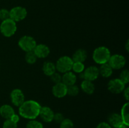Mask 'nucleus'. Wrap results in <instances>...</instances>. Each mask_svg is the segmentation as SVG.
Segmentation results:
<instances>
[{"label":"nucleus","instance_id":"obj_10","mask_svg":"<svg viewBox=\"0 0 129 128\" xmlns=\"http://www.w3.org/2000/svg\"><path fill=\"white\" fill-rule=\"evenodd\" d=\"M83 80H87L93 82L99 77V70L96 66L91 65L84 69L83 72Z\"/></svg>","mask_w":129,"mask_h":128},{"label":"nucleus","instance_id":"obj_19","mask_svg":"<svg viewBox=\"0 0 129 128\" xmlns=\"http://www.w3.org/2000/svg\"><path fill=\"white\" fill-rule=\"evenodd\" d=\"M42 71L47 76H51L53 74L56 72L55 64L50 61H45L43 64Z\"/></svg>","mask_w":129,"mask_h":128},{"label":"nucleus","instance_id":"obj_3","mask_svg":"<svg viewBox=\"0 0 129 128\" xmlns=\"http://www.w3.org/2000/svg\"><path fill=\"white\" fill-rule=\"evenodd\" d=\"M17 30V26L15 21L9 18L3 21L0 24V31L5 37H11L15 35Z\"/></svg>","mask_w":129,"mask_h":128},{"label":"nucleus","instance_id":"obj_6","mask_svg":"<svg viewBox=\"0 0 129 128\" xmlns=\"http://www.w3.org/2000/svg\"><path fill=\"white\" fill-rule=\"evenodd\" d=\"M10 19L15 22H19L25 20L27 16L26 8L22 6H15L10 10Z\"/></svg>","mask_w":129,"mask_h":128},{"label":"nucleus","instance_id":"obj_25","mask_svg":"<svg viewBox=\"0 0 129 128\" xmlns=\"http://www.w3.org/2000/svg\"><path fill=\"white\" fill-rule=\"evenodd\" d=\"M26 128H44V126L40 122L38 121L35 119H32L28 122L26 125Z\"/></svg>","mask_w":129,"mask_h":128},{"label":"nucleus","instance_id":"obj_21","mask_svg":"<svg viewBox=\"0 0 129 128\" xmlns=\"http://www.w3.org/2000/svg\"><path fill=\"white\" fill-rule=\"evenodd\" d=\"M128 110H129V103L128 102L125 103L122 106V109H121L120 115L122 117V120L125 125H129V114H128Z\"/></svg>","mask_w":129,"mask_h":128},{"label":"nucleus","instance_id":"obj_9","mask_svg":"<svg viewBox=\"0 0 129 128\" xmlns=\"http://www.w3.org/2000/svg\"><path fill=\"white\" fill-rule=\"evenodd\" d=\"M10 99L15 106L19 107L25 101V97L21 89H15L10 93Z\"/></svg>","mask_w":129,"mask_h":128},{"label":"nucleus","instance_id":"obj_12","mask_svg":"<svg viewBox=\"0 0 129 128\" xmlns=\"http://www.w3.org/2000/svg\"><path fill=\"white\" fill-rule=\"evenodd\" d=\"M67 89L68 87L61 82L54 84L52 89V92L54 96L60 99L64 97L67 95Z\"/></svg>","mask_w":129,"mask_h":128},{"label":"nucleus","instance_id":"obj_2","mask_svg":"<svg viewBox=\"0 0 129 128\" xmlns=\"http://www.w3.org/2000/svg\"><path fill=\"white\" fill-rule=\"evenodd\" d=\"M111 56L110 50L104 46H98L93 51L92 57L94 62L99 65L108 63Z\"/></svg>","mask_w":129,"mask_h":128},{"label":"nucleus","instance_id":"obj_8","mask_svg":"<svg viewBox=\"0 0 129 128\" xmlns=\"http://www.w3.org/2000/svg\"><path fill=\"white\" fill-rule=\"evenodd\" d=\"M108 90L114 94H120L125 88V84H123L119 79H112L107 84Z\"/></svg>","mask_w":129,"mask_h":128},{"label":"nucleus","instance_id":"obj_13","mask_svg":"<svg viewBox=\"0 0 129 128\" xmlns=\"http://www.w3.org/2000/svg\"><path fill=\"white\" fill-rule=\"evenodd\" d=\"M54 112L52 109L47 106L42 107L40 108L39 116L45 122H50L53 120Z\"/></svg>","mask_w":129,"mask_h":128},{"label":"nucleus","instance_id":"obj_28","mask_svg":"<svg viewBox=\"0 0 129 128\" xmlns=\"http://www.w3.org/2000/svg\"><path fill=\"white\" fill-rule=\"evenodd\" d=\"M9 18H10V11L5 8L1 9L0 10V20L3 21Z\"/></svg>","mask_w":129,"mask_h":128},{"label":"nucleus","instance_id":"obj_34","mask_svg":"<svg viewBox=\"0 0 129 128\" xmlns=\"http://www.w3.org/2000/svg\"><path fill=\"white\" fill-rule=\"evenodd\" d=\"M10 119H11V120H12L13 121L15 122L18 123V122L19 120H20V117H19V115H17V114H15L13 115L12 117H11V118Z\"/></svg>","mask_w":129,"mask_h":128},{"label":"nucleus","instance_id":"obj_30","mask_svg":"<svg viewBox=\"0 0 129 128\" xmlns=\"http://www.w3.org/2000/svg\"><path fill=\"white\" fill-rule=\"evenodd\" d=\"M50 79H51V81L55 84L62 82V75H60V74L59 72H55L51 76H50Z\"/></svg>","mask_w":129,"mask_h":128},{"label":"nucleus","instance_id":"obj_17","mask_svg":"<svg viewBox=\"0 0 129 128\" xmlns=\"http://www.w3.org/2000/svg\"><path fill=\"white\" fill-rule=\"evenodd\" d=\"M15 114V110L13 107L8 104H5L0 107V115L6 120L11 119Z\"/></svg>","mask_w":129,"mask_h":128},{"label":"nucleus","instance_id":"obj_35","mask_svg":"<svg viewBox=\"0 0 129 128\" xmlns=\"http://www.w3.org/2000/svg\"><path fill=\"white\" fill-rule=\"evenodd\" d=\"M128 45H129V41H128V40H127V42H126V43H125V48H126V50H127V51H128V48H129Z\"/></svg>","mask_w":129,"mask_h":128},{"label":"nucleus","instance_id":"obj_27","mask_svg":"<svg viewBox=\"0 0 129 128\" xmlns=\"http://www.w3.org/2000/svg\"><path fill=\"white\" fill-rule=\"evenodd\" d=\"M60 128H74V123L70 119H65L60 123Z\"/></svg>","mask_w":129,"mask_h":128},{"label":"nucleus","instance_id":"obj_16","mask_svg":"<svg viewBox=\"0 0 129 128\" xmlns=\"http://www.w3.org/2000/svg\"><path fill=\"white\" fill-rule=\"evenodd\" d=\"M88 57V53L85 50L82 48L78 49L73 53L71 57L73 62H81L84 63Z\"/></svg>","mask_w":129,"mask_h":128},{"label":"nucleus","instance_id":"obj_15","mask_svg":"<svg viewBox=\"0 0 129 128\" xmlns=\"http://www.w3.org/2000/svg\"><path fill=\"white\" fill-rule=\"evenodd\" d=\"M108 123L110 125L111 127H113L115 128H118V127L123 124L120 114H118V113L111 114L108 116Z\"/></svg>","mask_w":129,"mask_h":128},{"label":"nucleus","instance_id":"obj_33","mask_svg":"<svg viewBox=\"0 0 129 128\" xmlns=\"http://www.w3.org/2000/svg\"><path fill=\"white\" fill-rule=\"evenodd\" d=\"M122 93H123V97H124L125 99L128 102L129 100V88L128 87L125 88L124 90H123V92H122Z\"/></svg>","mask_w":129,"mask_h":128},{"label":"nucleus","instance_id":"obj_32","mask_svg":"<svg viewBox=\"0 0 129 128\" xmlns=\"http://www.w3.org/2000/svg\"><path fill=\"white\" fill-rule=\"evenodd\" d=\"M96 128H112L109 124L106 122H102L97 125Z\"/></svg>","mask_w":129,"mask_h":128},{"label":"nucleus","instance_id":"obj_4","mask_svg":"<svg viewBox=\"0 0 129 128\" xmlns=\"http://www.w3.org/2000/svg\"><path fill=\"white\" fill-rule=\"evenodd\" d=\"M55 64L56 71L60 74H64L68 72L71 71L73 61L71 57L68 56H62L58 59L56 63Z\"/></svg>","mask_w":129,"mask_h":128},{"label":"nucleus","instance_id":"obj_31","mask_svg":"<svg viewBox=\"0 0 129 128\" xmlns=\"http://www.w3.org/2000/svg\"><path fill=\"white\" fill-rule=\"evenodd\" d=\"M64 119V117L62 113L57 112V113H55V114L54 113L53 120H54L55 122L59 123V124H60V123Z\"/></svg>","mask_w":129,"mask_h":128},{"label":"nucleus","instance_id":"obj_5","mask_svg":"<svg viewBox=\"0 0 129 128\" xmlns=\"http://www.w3.org/2000/svg\"><path fill=\"white\" fill-rule=\"evenodd\" d=\"M19 47L25 52L33 51L37 45L35 38L31 36L25 35L21 36L18 42Z\"/></svg>","mask_w":129,"mask_h":128},{"label":"nucleus","instance_id":"obj_23","mask_svg":"<svg viewBox=\"0 0 129 128\" xmlns=\"http://www.w3.org/2000/svg\"><path fill=\"white\" fill-rule=\"evenodd\" d=\"M85 69V66L84 63L81 62H73L72 66V70L74 74H81L83 72Z\"/></svg>","mask_w":129,"mask_h":128},{"label":"nucleus","instance_id":"obj_18","mask_svg":"<svg viewBox=\"0 0 129 128\" xmlns=\"http://www.w3.org/2000/svg\"><path fill=\"white\" fill-rule=\"evenodd\" d=\"M81 89L85 94L91 95L94 93L95 86L93 82L87 80H83L81 84Z\"/></svg>","mask_w":129,"mask_h":128},{"label":"nucleus","instance_id":"obj_22","mask_svg":"<svg viewBox=\"0 0 129 128\" xmlns=\"http://www.w3.org/2000/svg\"><path fill=\"white\" fill-rule=\"evenodd\" d=\"M25 59L26 62L28 64H30L32 65L36 63L37 60L38 58L34 52V51H28V52H26L25 56Z\"/></svg>","mask_w":129,"mask_h":128},{"label":"nucleus","instance_id":"obj_11","mask_svg":"<svg viewBox=\"0 0 129 128\" xmlns=\"http://www.w3.org/2000/svg\"><path fill=\"white\" fill-rule=\"evenodd\" d=\"M38 58H45L49 55L50 53V48L47 45L43 43L37 44L36 46L33 50Z\"/></svg>","mask_w":129,"mask_h":128},{"label":"nucleus","instance_id":"obj_1","mask_svg":"<svg viewBox=\"0 0 129 128\" xmlns=\"http://www.w3.org/2000/svg\"><path fill=\"white\" fill-rule=\"evenodd\" d=\"M41 105L34 100H25L18 107L19 115L26 119H35L39 116Z\"/></svg>","mask_w":129,"mask_h":128},{"label":"nucleus","instance_id":"obj_20","mask_svg":"<svg viewBox=\"0 0 129 128\" xmlns=\"http://www.w3.org/2000/svg\"><path fill=\"white\" fill-rule=\"evenodd\" d=\"M98 70H99L100 75L104 78L110 77L113 74V70L108 63L100 65V68H98Z\"/></svg>","mask_w":129,"mask_h":128},{"label":"nucleus","instance_id":"obj_29","mask_svg":"<svg viewBox=\"0 0 129 128\" xmlns=\"http://www.w3.org/2000/svg\"><path fill=\"white\" fill-rule=\"evenodd\" d=\"M3 128H18L17 123L15 122L11 119H6L4 122Z\"/></svg>","mask_w":129,"mask_h":128},{"label":"nucleus","instance_id":"obj_36","mask_svg":"<svg viewBox=\"0 0 129 128\" xmlns=\"http://www.w3.org/2000/svg\"><path fill=\"white\" fill-rule=\"evenodd\" d=\"M118 128H128V125H125L124 124H122V125H121L120 126L118 127Z\"/></svg>","mask_w":129,"mask_h":128},{"label":"nucleus","instance_id":"obj_14","mask_svg":"<svg viewBox=\"0 0 129 128\" xmlns=\"http://www.w3.org/2000/svg\"><path fill=\"white\" fill-rule=\"evenodd\" d=\"M76 81L77 76L73 72H68L62 75V82L67 87L74 85L76 83Z\"/></svg>","mask_w":129,"mask_h":128},{"label":"nucleus","instance_id":"obj_7","mask_svg":"<svg viewBox=\"0 0 129 128\" xmlns=\"http://www.w3.org/2000/svg\"><path fill=\"white\" fill-rule=\"evenodd\" d=\"M108 63L113 70H120L123 69L126 64V59L124 56L120 54L111 55Z\"/></svg>","mask_w":129,"mask_h":128},{"label":"nucleus","instance_id":"obj_26","mask_svg":"<svg viewBox=\"0 0 129 128\" xmlns=\"http://www.w3.org/2000/svg\"><path fill=\"white\" fill-rule=\"evenodd\" d=\"M118 79L124 84H127L129 82V72L127 69H125L121 72Z\"/></svg>","mask_w":129,"mask_h":128},{"label":"nucleus","instance_id":"obj_24","mask_svg":"<svg viewBox=\"0 0 129 128\" xmlns=\"http://www.w3.org/2000/svg\"><path fill=\"white\" fill-rule=\"evenodd\" d=\"M79 92V88L76 84L68 87V89H67V95H69V96L71 97H75L78 95Z\"/></svg>","mask_w":129,"mask_h":128}]
</instances>
